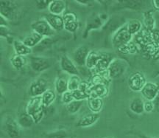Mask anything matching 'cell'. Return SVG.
<instances>
[{
  "label": "cell",
  "instance_id": "obj_1",
  "mask_svg": "<svg viewBox=\"0 0 159 138\" xmlns=\"http://www.w3.org/2000/svg\"><path fill=\"white\" fill-rule=\"evenodd\" d=\"M25 112L32 116L35 124L42 121L45 115V108L43 105L41 96L30 98L26 106Z\"/></svg>",
  "mask_w": 159,
  "mask_h": 138
},
{
  "label": "cell",
  "instance_id": "obj_2",
  "mask_svg": "<svg viewBox=\"0 0 159 138\" xmlns=\"http://www.w3.org/2000/svg\"><path fill=\"white\" fill-rule=\"evenodd\" d=\"M108 19V16L105 13H94L91 14L88 17L85 23V28L83 33L84 39H86L91 31L103 28Z\"/></svg>",
  "mask_w": 159,
  "mask_h": 138
},
{
  "label": "cell",
  "instance_id": "obj_3",
  "mask_svg": "<svg viewBox=\"0 0 159 138\" xmlns=\"http://www.w3.org/2000/svg\"><path fill=\"white\" fill-rule=\"evenodd\" d=\"M128 66V63L125 59L121 58H115L106 71L109 79L112 81L122 77L126 73Z\"/></svg>",
  "mask_w": 159,
  "mask_h": 138
},
{
  "label": "cell",
  "instance_id": "obj_4",
  "mask_svg": "<svg viewBox=\"0 0 159 138\" xmlns=\"http://www.w3.org/2000/svg\"><path fill=\"white\" fill-rule=\"evenodd\" d=\"M54 63V59L52 58L39 56V55L30 57V67L33 71L36 73H42L50 69Z\"/></svg>",
  "mask_w": 159,
  "mask_h": 138
},
{
  "label": "cell",
  "instance_id": "obj_5",
  "mask_svg": "<svg viewBox=\"0 0 159 138\" xmlns=\"http://www.w3.org/2000/svg\"><path fill=\"white\" fill-rule=\"evenodd\" d=\"M0 16L7 21L15 20L18 16L17 4L11 0L0 1Z\"/></svg>",
  "mask_w": 159,
  "mask_h": 138
},
{
  "label": "cell",
  "instance_id": "obj_6",
  "mask_svg": "<svg viewBox=\"0 0 159 138\" xmlns=\"http://www.w3.org/2000/svg\"><path fill=\"white\" fill-rule=\"evenodd\" d=\"M133 37L134 36L128 32L126 25H125L113 33L111 41L115 47L118 48L130 43L132 41Z\"/></svg>",
  "mask_w": 159,
  "mask_h": 138
},
{
  "label": "cell",
  "instance_id": "obj_7",
  "mask_svg": "<svg viewBox=\"0 0 159 138\" xmlns=\"http://www.w3.org/2000/svg\"><path fill=\"white\" fill-rule=\"evenodd\" d=\"M3 130L9 138H21L22 129L16 120L11 117H7L3 122Z\"/></svg>",
  "mask_w": 159,
  "mask_h": 138
},
{
  "label": "cell",
  "instance_id": "obj_8",
  "mask_svg": "<svg viewBox=\"0 0 159 138\" xmlns=\"http://www.w3.org/2000/svg\"><path fill=\"white\" fill-rule=\"evenodd\" d=\"M31 29L33 32L39 33L44 38L53 37L56 33L45 19H39L33 21L31 24Z\"/></svg>",
  "mask_w": 159,
  "mask_h": 138
},
{
  "label": "cell",
  "instance_id": "obj_9",
  "mask_svg": "<svg viewBox=\"0 0 159 138\" xmlns=\"http://www.w3.org/2000/svg\"><path fill=\"white\" fill-rule=\"evenodd\" d=\"M146 78L140 72H135L129 77L128 81V87L131 91L134 93H139L147 83Z\"/></svg>",
  "mask_w": 159,
  "mask_h": 138
},
{
  "label": "cell",
  "instance_id": "obj_10",
  "mask_svg": "<svg viewBox=\"0 0 159 138\" xmlns=\"http://www.w3.org/2000/svg\"><path fill=\"white\" fill-rule=\"evenodd\" d=\"M48 89V82L45 79L40 78L35 79L30 83L28 93L31 98L40 97Z\"/></svg>",
  "mask_w": 159,
  "mask_h": 138
},
{
  "label": "cell",
  "instance_id": "obj_11",
  "mask_svg": "<svg viewBox=\"0 0 159 138\" xmlns=\"http://www.w3.org/2000/svg\"><path fill=\"white\" fill-rule=\"evenodd\" d=\"M89 48L85 45H81L77 47L71 54V59L77 67H85V61L90 53Z\"/></svg>",
  "mask_w": 159,
  "mask_h": 138
},
{
  "label": "cell",
  "instance_id": "obj_12",
  "mask_svg": "<svg viewBox=\"0 0 159 138\" xmlns=\"http://www.w3.org/2000/svg\"><path fill=\"white\" fill-rule=\"evenodd\" d=\"M60 66L61 69L69 75H80V72L77 65L67 55H63L61 56L60 60Z\"/></svg>",
  "mask_w": 159,
  "mask_h": 138
},
{
  "label": "cell",
  "instance_id": "obj_13",
  "mask_svg": "<svg viewBox=\"0 0 159 138\" xmlns=\"http://www.w3.org/2000/svg\"><path fill=\"white\" fill-rule=\"evenodd\" d=\"M64 21V30L69 33H75L79 27L77 15L73 12H66L62 16Z\"/></svg>",
  "mask_w": 159,
  "mask_h": 138
},
{
  "label": "cell",
  "instance_id": "obj_14",
  "mask_svg": "<svg viewBox=\"0 0 159 138\" xmlns=\"http://www.w3.org/2000/svg\"><path fill=\"white\" fill-rule=\"evenodd\" d=\"M159 92V83L155 82H147L141 91L142 97L146 101H153Z\"/></svg>",
  "mask_w": 159,
  "mask_h": 138
},
{
  "label": "cell",
  "instance_id": "obj_15",
  "mask_svg": "<svg viewBox=\"0 0 159 138\" xmlns=\"http://www.w3.org/2000/svg\"><path fill=\"white\" fill-rule=\"evenodd\" d=\"M115 58L113 55V54L108 53H100V59L99 61L93 70H91L94 73V74L97 73H102L107 71L109 65L112 62Z\"/></svg>",
  "mask_w": 159,
  "mask_h": 138
},
{
  "label": "cell",
  "instance_id": "obj_16",
  "mask_svg": "<svg viewBox=\"0 0 159 138\" xmlns=\"http://www.w3.org/2000/svg\"><path fill=\"white\" fill-rule=\"evenodd\" d=\"M88 94L90 98H100L103 99L109 94L108 85L104 83L91 84L88 90Z\"/></svg>",
  "mask_w": 159,
  "mask_h": 138
},
{
  "label": "cell",
  "instance_id": "obj_17",
  "mask_svg": "<svg viewBox=\"0 0 159 138\" xmlns=\"http://www.w3.org/2000/svg\"><path fill=\"white\" fill-rule=\"evenodd\" d=\"M43 19H46V21L55 32H60L64 30V21L62 16L54 15L49 13L48 14L44 16Z\"/></svg>",
  "mask_w": 159,
  "mask_h": 138
},
{
  "label": "cell",
  "instance_id": "obj_18",
  "mask_svg": "<svg viewBox=\"0 0 159 138\" xmlns=\"http://www.w3.org/2000/svg\"><path fill=\"white\" fill-rule=\"evenodd\" d=\"M99 118H100L99 114L91 112V114H89V115L81 117L77 123V126L80 128L91 127L93 125H94L99 121Z\"/></svg>",
  "mask_w": 159,
  "mask_h": 138
},
{
  "label": "cell",
  "instance_id": "obj_19",
  "mask_svg": "<svg viewBox=\"0 0 159 138\" xmlns=\"http://www.w3.org/2000/svg\"><path fill=\"white\" fill-rule=\"evenodd\" d=\"M66 8V3L63 0H52L48 11L49 13L54 15L63 16Z\"/></svg>",
  "mask_w": 159,
  "mask_h": 138
},
{
  "label": "cell",
  "instance_id": "obj_20",
  "mask_svg": "<svg viewBox=\"0 0 159 138\" xmlns=\"http://www.w3.org/2000/svg\"><path fill=\"white\" fill-rule=\"evenodd\" d=\"M13 47L15 53L21 56H28L33 53V49L27 47L21 40H15L13 43Z\"/></svg>",
  "mask_w": 159,
  "mask_h": 138
},
{
  "label": "cell",
  "instance_id": "obj_21",
  "mask_svg": "<svg viewBox=\"0 0 159 138\" xmlns=\"http://www.w3.org/2000/svg\"><path fill=\"white\" fill-rule=\"evenodd\" d=\"M43 38L44 37L42 36L39 35V33L33 31L31 33H30L27 36L24 37L21 41H22L27 47L33 49V48L36 47V46L42 41Z\"/></svg>",
  "mask_w": 159,
  "mask_h": 138
},
{
  "label": "cell",
  "instance_id": "obj_22",
  "mask_svg": "<svg viewBox=\"0 0 159 138\" xmlns=\"http://www.w3.org/2000/svg\"><path fill=\"white\" fill-rule=\"evenodd\" d=\"M144 101L142 98L135 97L130 101L129 108H130V111L135 115H142L144 112Z\"/></svg>",
  "mask_w": 159,
  "mask_h": 138
},
{
  "label": "cell",
  "instance_id": "obj_23",
  "mask_svg": "<svg viewBox=\"0 0 159 138\" xmlns=\"http://www.w3.org/2000/svg\"><path fill=\"white\" fill-rule=\"evenodd\" d=\"M16 121L19 123V125L21 126L22 129H30L34 125L35 121L33 120L32 116L28 115L26 112L23 113H21L20 115L18 116Z\"/></svg>",
  "mask_w": 159,
  "mask_h": 138
},
{
  "label": "cell",
  "instance_id": "obj_24",
  "mask_svg": "<svg viewBox=\"0 0 159 138\" xmlns=\"http://www.w3.org/2000/svg\"><path fill=\"white\" fill-rule=\"evenodd\" d=\"M88 101L89 109L92 113H100L103 109L104 101L100 98H89L87 100Z\"/></svg>",
  "mask_w": 159,
  "mask_h": 138
},
{
  "label": "cell",
  "instance_id": "obj_25",
  "mask_svg": "<svg viewBox=\"0 0 159 138\" xmlns=\"http://www.w3.org/2000/svg\"><path fill=\"white\" fill-rule=\"evenodd\" d=\"M143 24L149 31H153L156 27V19H155L153 12L152 11H145L143 13Z\"/></svg>",
  "mask_w": 159,
  "mask_h": 138
},
{
  "label": "cell",
  "instance_id": "obj_26",
  "mask_svg": "<svg viewBox=\"0 0 159 138\" xmlns=\"http://www.w3.org/2000/svg\"><path fill=\"white\" fill-rule=\"evenodd\" d=\"M55 93L57 95H62L63 93L66 91H69L68 89V79H66L65 78L62 76L57 77L55 81Z\"/></svg>",
  "mask_w": 159,
  "mask_h": 138
},
{
  "label": "cell",
  "instance_id": "obj_27",
  "mask_svg": "<svg viewBox=\"0 0 159 138\" xmlns=\"http://www.w3.org/2000/svg\"><path fill=\"white\" fill-rule=\"evenodd\" d=\"M57 98V93L55 90L51 89H48L44 93L41 95V100L45 109L50 107L54 103Z\"/></svg>",
  "mask_w": 159,
  "mask_h": 138
},
{
  "label": "cell",
  "instance_id": "obj_28",
  "mask_svg": "<svg viewBox=\"0 0 159 138\" xmlns=\"http://www.w3.org/2000/svg\"><path fill=\"white\" fill-rule=\"evenodd\" d=\"M99 59H100V53L96 51L91 50L86 59L85 67L88 69L93 70L98 64Z\"/></svg>",
  "mask_w": 159,
  "mask_h": 138
},
{
  "label": "cell",
  "instance_id": "obj_29",
  "mask_svg": "<svg viewBox=\"0 0 159 138\" xmlns=\"http://www.w3.org/2000/svg\"><path fill=\"white\" fill-rule=\"evenodd\" d=\"M117 2L122 7L124 8L134 10V11H138L142 7L144 2L140 1V0H124V1H118Z\"/></svg>",
  "mask_w": 159,
  "mask_h": 138
},
{
  "label": "cell",
  "instance_id": "obj_30",
  "mask_svg": "<svg viewBox=\"0 0 159 138\" xmlns=\"http://www.w3.org/2000/svg\"><path fill=\"white\" fill-rule=\"evenodd\" d=\"M127 28L129 33L133 36H136L137 34L140 33L142 30V23L139 19H131L126 24Z\"/></svg>",
  "mask_w": 159,
  "mask_h": 138
},
{
  "label": "cell",
  "instance_id": "obj_31",
  "mask_svg": "<svg viewBox=\"0 0 159 138\" xmlns=\"http://www.w3.org/2000/svg\"><path fill=\"white\" fill-rule=\"evenodd\" d=\"M54 43L55 41L53 40L52 37L43 38L42 41L36 47L33 48V52H35V53H41V52L47 50L52 47V46L54 45Z\"/></svg>",
  "mask_w": 159,
  "mask_h": 138
},
{
  "label": "cell",
  "instance_id": "obj_32",
  "mask_svg": "<svg viewBox=\"0 0 159 138\" xmlns=\"http://www.w3.org/2000/svg\"><path fill=\"white\" fill-rule=\"evenodd\" d=\"M11 64L13 66V67L16 70H21L27 64V59H26V57L15 54L11 58Z\"/></svg>",
  "mask_w": 159,
  "mask_h": 138
},
{
  "label": "cell",
  "instance_id": "obj_33",
  "mask_svg": "<svg viewBox=\"0 0 159 138\" xmlns=\"http://www.w3.org/2000/svg\"><path fill=\"white\" fill-rule=\"evenodd\" d=\"M117 50L119 53L122 54H130V55H134V54L138 53L139 52L138 45L133 41H130V43L125 45L121 46V47L117 48Z\"/></svg>",
  "mask_w": 159,
  "mask_h": 138
},
{
  "label": "cell",
  "instance_id": "obj_34",
  "mask_svg": "<svg viewBox=\"0 0 159 138\" xmlns=\"http://www.w3.org/2000/svg\"><path fill=\"white\" fill-rule=\"evenodd\" d=\"M83 80L80 75H70L68 79V89L69 91H75L78 89Z\"/></svg>",
  "mask_w": 159,
  "mask_h": 138
},
{
  "label": "cell",
  "instance_id": "obj_35",
  "mask_svg": "<svg viewBox=\"0 0 159 138\" xmlns=\"http://www.w3.org/2000/svg\"><path fill=\"white\" fill-rule=\"evenodd\" d=\"M83 105V101H73L69 104L66 105V109L70 115H75L80 110Z\"/></svg>",
  "mask_w": 159,
  "mask_h": 138
},
{
  "label": "cell",
  "instance_id": "obj_36",
  "mask_svg": "<svg viewBox=\"0 0 159 138\" xmlns=\"http://www.w3.org/2000/svg\"><path fill=\"white\" fill-rule=\"evenodd\" d=\"M70 133L66 129H57L50 131L46 135L47 138H69Z\"/></svg>",
  "mask_w": 159,
  "mask_h": 138
},
{
  "label": "cell",
  "instance_id": "obj_37",
  "mask_svg": "<svg viewBox=\"0 0 159 138\" xmlns=\"http://www.w3.org/2000/svg\"><path fill=\"white\" fill-rule=\"evenodd\" d=\"M72 93V95L73 97H74V99L75 101H85V100H88L89 98H90V96L87 93H85V92L83 91V90H80V89H76V90L75 91H72L71 92Z\"/></svg>",
  "mask_w": 159,
  "mask_h": 138
},
{
  "label": "cell",
  "instance_id": "obj_38",
  "mask_svg": "<svg viewBox=\"0 0 159 138\" xmlns=\"http://www.w3.org/2000/svg\"><path fill=\"white\" fill-rule=\"evenodd\" d=\"M50 2V0H37V1H35V7L39 11H44V10L47 9L48 10Z\"/></svg>",
  "mask_w": 159,
  "mask_h": 138
},
{
  "label": "cell",
  "instance_id": "obj_39",
  "mask_svg": "<svg viewBox=\"0 0 159 138\" xmlns=\"http://www.w3.org/2000/svg\"><path fill=\"white\" fill-rule=\"evenodd\" d=\"M73 101H75V99L72 95V93L71 91H66L61 95V101L66 105L69 104Z\"/></svg>",
  "mask_w": 159,
  "mask_h": 138
},
{
  "label": "cell",
  "instance_id": "obj_40",
  "mask_svg": "<svg viewBox=\"0 0 159 138\" xmlns=\"http://www.w3.org/2000/svg\"><path fill=\"white\" fill-rule=\"evenodd\" d=\"M0 36L1 38L7 39V41L8 42L9 39H12L11 36V33H10V30L7 28V26H0Z\"/></svg>",
  "mask_w": 159,
  "mask_h": 138
},
{
  "label": "cell",
  "instance_id": "obj_41",
  "mask_svg": "<svg viewBox=\"0 0 159 138\" xmlns=\"http://www.w3.org/2000/svg\"><path fill=\"white\" fill-rule=\"evenodd\" d=\"M144 112L146 113H152L155 110V106L152 101H145L144 103Z\"/></svg>",
  "mask_w": 159,
  "mask_h": 138
},
{
  "label": "cell",
  "instance_id": "obj_42",
  "mask_svg": "<svg viewBox=\"0 0 159 138\" xmlns=\"http://www.w3.org/2000/svg\"><path fill=\"white\" fill-rule=\"evenodd\" d=\"M130 134H132V135H134L138 137L139 138H159V136L158 137H150V136H148L146 135H144L142 132H139V131H130Z\"/></svg>",
  "mask_w": 159,
  "mask_h": 138
},
{
  "label": "cell",
  "instance_id": "obj_43",
  "mask_svg": "<svg viewBox=\"0 0 159 138\" xmlns=\"http://www.w3.org/2000/svg\"><path fill=\"white\" fill-rule=\"evenodd\" d=\"M152 102H153L154 106H155V110L159 112V92L158 95H156V98L153 100V101Z\"/></svg>",
  "mask_w": 159,
  "mask_h": 138
},
{
  "label": "cell",
  "instance_id": "obj_44",
  "mask_svg": "<svg viewBox=\"0 0 159 138\" xmlns=\"http://www.w3.org/2000/svg\"><path fill=\"white\" fill-rule=\"evenodd\" d=\"M152 4L154 9L156 10L157 11H159V0H153L152 1Z\"/></svg>",
  "mask_w": 159,
  "mask_h": 138
},
{
  "label": "cell",
  "instance_id": "obj_45",
  "mask_svg": "<svg viewBox=\"0 0 159 138\" xmlns=\"http://www.w3.org/2000/svg\"><path fill=\"white\" fill-rule=\"evenodd\" d=\"M7 21L5 18L1 17V20H0V26H7Z\"/></svg>",
  "mask_w": 159,
  "mask_h": 138
},
{
  "label": "cell",
  "instance_id": "obj_46",
  "mask_svg": "<svg viewBox=\"0 0 159 138\" xmlns=\"http://www.w3.org/2000/svg\"><path fill=\"white\" fill-rule=\"evenodd\" d=\"M76 2L77 3L81 4V5H87L89 4V1H84V0H83V1H82V0H77V1H76Z\"/></svg>",
  "mask_w": 159,
  "mask_h": 138
},
{
  "label": "cell",
  "instance_id": "obj_47",
  "mask_svg": "<svg viewBox=\"0 0 159 138\" xmlns=\"http://www.w3.org/2000/svg\"><path fill=\"white\" fill-rule=\"evenodd\" d=\"M105 138H114V137H105Z\"/></svg>",
  "mask_w": 159,
  "mask_h": 138
}]
</instances>
